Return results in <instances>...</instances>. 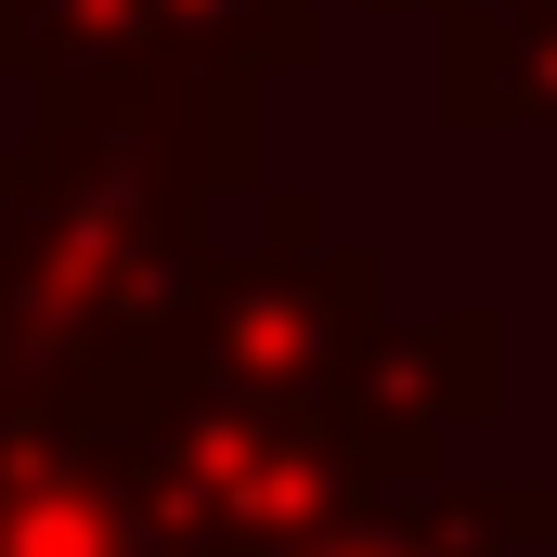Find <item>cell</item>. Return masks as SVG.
<instances>
[{
	"mask_svg": "<svg viewBox=\"0 0 557 557\" xmlns=\"http://www.w3.org/2000/svg\"><path fill=\"white\" fill-rule=\"evenodd\" d=\"M454 117L557 131V0H480V13H454Z\"/></svg>",
	"mask_w": 557,
	"mask_h": 557,
	"instance_id": "1",
	"label": "cell"
},
{
	"mask_svg": "<svg viewBox=\"0 0 557 557\" xmlns=\"http://www.w3.org/2000/svg\"><path fill=\"white\" fill-rule=\"evenodd\" d=\"M441 13H454V0H441Z\"/></svg>",
	"mask_w": 557,
	"mask_h": 557,
	"instance_id": "2",
	"label": "cell"
}]
</instances>
